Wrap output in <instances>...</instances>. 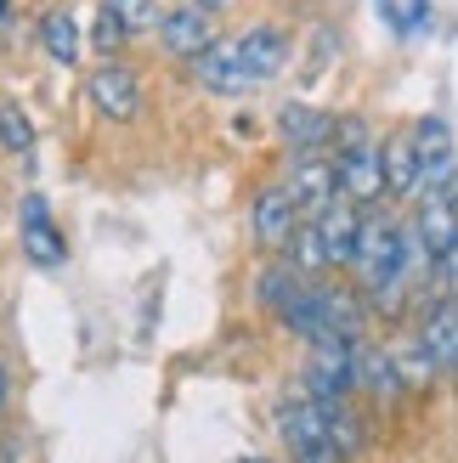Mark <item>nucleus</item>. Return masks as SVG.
<instances>
[{
	"instance_id": "nucleus-1",
	"label": "nucleus",
	"mask_w": 458,
	"mask_h": 463,
	"mask_svg": "<svg viewBox=\"0 0 458 463\" xmlns=\"http://www.w3.org/2000/svg\"><path fill=\"white\" fill-rule=\"evenodd\" d=\"M311 345H317V351H311V367H306L311 396L346 402L351 390H357V339H351V334H323V339H311Z\"/></svg>"
},
{
	"instance_id": "nucleus-2",
	"label": "nucleus",
	"mask_w": 458,
	"mask_h": 463,
	"mask_svg": "<svg viewBox=\"0 0 458 463\" xmlns=\"http://www.w3.org/2000/svg\"><path fill=\"white\" fill-rule=\"evenodd\" d=\"M283 441L301 458H339V441H334V430H329V402L311 396V402L283 407Z\"/></svg>"
},
{
	"instance_id": "nucleus-3",
	"label": "nucleus",
	"mask_w": 458,
	"mask_h": 463,
	"mask_svg": "<svg viewBox=\"0 0 458 463\" xmlns=\"http://www.w3.org/2000/svg\"><path fill=\"white\" fill-rule=\"evenodd\" d=\"M193 62H198L204 90H221V97H238V90L255 85V80H249V68H243V45L238 40H210Z\"/></svg>"
},
{
	"instance_id": "nucleus-4",
	"label": "nucleus",
	"mask_w": 458,
	"mask_h": 463,
	"mask_svg": "<svg viewBox=\"0 0 458 463\" xmlns=\"http://www.w3.org/2000/svg\"><path fill=\"white\" fill-rule=\"evenodd\" d=\"M289 193L301 210H317L323 215L334 193H339V165H329V158H317L311 147H301V158H294V175H289Z\"/></svg>"
},
{
	"instance_id": "nucleus-5",
	"label": "nucleus",
	"mask_w": 458,
	"mask_h": 463,
	"mask_svg": "<svg viewBox=\"0 0 458 463\" xmlns=\"http://www.w3.org/2000/svg\"><path fill=\"white\" fill-rule=\"evenodd\" d=\"M339 193L357 198V203H374L379 193H391V187H385V153L368 147V142L339 153Z\"/></svg>"
},
{
	"instance_id": "nucleus-6",
	"label": "nucleus",
	"mask_w": 458,
	"mask_h": 463,
	"mask_svg": "<svg viewBox=\"0 0 458 463\" xmlns=\"http://www.w3.org/2000/svg\"><path fill=\"white\" fill-rule=\"evenodd\" d=\"M91 102H97V113H108V119H136V113H142V90H136L130 68L108 62V68L91 74Z\"/></svg>"
},
{
	"instance_id": "nucleus-7",
	"label": "nucleus",
	"mask_w": 458,
	"mask_h": 463,
	"mask_svg": "<svg viewBox=\"0 0 458 463\" xmlns=\"http://www.w3.org/2000/svg\"><path fill=\"white\" fill-rule=\"evenodd\" d=\"M414 142H419V158H425V193H447V181H453V130L447 119H419L414 130Z\"/></svg>"
},
{
	"instance_id": "nucleus-8",
	"label": "nucleus",
	"mask_w": 458,
	"mask_h": 463,
	"mask_svg": "<svg viewBox=\"0 0 458 463\" xmlns=\"http://www.w3.org/2000/svg\"><path fill=\"white\" fill-rule=\"evenodd\" d=\"M453 243H458V203L447 193H425V203H419V249L430 260H447Z\"/></svg>"
},
{
	"instance_id": "nucleus-9",
	"label": "nucleus",
	"mask_w": 458,
	"mask_h": 463,
	"mask_svg": "<svg viewBox=\"0 0 458 463\" xmlns=\"http://www.w3.org/2000/svg\"><path fill=\"white\" fill-rule=\"evenodd\" d=\"M317 226H323L329 260H334V266H357V243H362V215H357V198H346V203L334 198Z\"/></svg>"
},
{
	"instance_id": "nucleus-10",
	"label": "nucleus",
	"mask_w": 458,
	"mask_h": 463,
	"mask_svg": "<svg viewBox=\"0 0 458 463\" xmlns=\"http://www.w3.org/2000/svg\"><path fill=\"white\" fill-rule=\"evenodd\" d=\"M419 339L430 345V356H436L442 373H458V299H436V306L425 311Z\"/></svg>"
},
{
	"instance_id": "nucleus-11",
	"label": "nucleus",
	"mask_w": 458,
	"mask_h": 463,
	"mask_svg": "<svg viewBox=\"0 0 458 463\" xmlns=\"http://www.w3.org/2000/svg\"><path fill=\"white\" fill-rule=\"evenodd\" d=\"M379 153H385V187H391L396 198H407V193L425 187V158H419L414 130H407V136H391Z\"/></svg>"
},
{
	"instance_id": "nucleus-12",
	"label": "nucleus",
	"mask_w": 458,
	"mask_h": 463,
	"mask_svg": "<svg viewBox=\"0 0 458 463\" xmlns=\"http://www.w3.org/2000/svg\"><path fill=\"white\" fill-rule=\"evenodd\" d=\"M357 384L379 402H396L402 396V367L391 351H374V345H357Z\"/></svg>"
},
{
	"instance_id": "nucleus-13",
	"label": "nucleus",
	"mask_w": 458,
	"mask_h": 463,
	"mask_svg": "<svg viewBox=\"0 0 458 463\" xmlns=\"http://www.w3.org/2000/svg\"><path fill=\"white\" fill-rule=\"evenodd\" d=\"M210 40H215L210 34V6H181V12L165 17V45L176 57H198Z\"/></svg>"
},
{
	"instance_id": "nucleus-14",
	"label": "nucleus",
	"mask_w": 458,
	"mask_h": 463,
	"mask_svg": "<svg viewBox=\"0 0 458 463\" xmlns=\"http://www.w3.org/2000/svg\"><path fill=\"white\" fill-rule=\"evenodd\" d=\"M238 45H243V68H249V80H255V85L278 74V68H283V52H289L283 34H278V29H266V23H261V29H249Z\"/></svg>"
},
{
	"instance_id": "nucleus-15",
	"label": "nucleus",
	"mask_w": 458,
	"mask_h": 463,
	"mask_svg": "<svg viewBox=\"0 0 458 463\" xmlns=\"http://www.w3.org/2000/svg\"><path fill=\"white\" fill-rule=\"evenodd\" d=\"M294 193L289 187H272V193H261V203H255V232H261V243H289V232H294Z\"/></svg>"
},
{
	"instance_id": "nucleus-16",
	"label": "nucleus",
	"mask_w": 458,
	"mask_h": 463,
	"mask_svg": "<svg viewBox=\"0 0 458 463\" xmlns=\"http://www.w3.org/2000/svg\"><path fill=\"white\" fill-rule=\"evenodd\" d=\"M278 125H283V136H289L294 147H323L329 136H334V119H329L323 108H306V102H289Z\"/></svg>"
},
{
	"instance_id": "nucleus-17",
	"label": "nucleus",
	"mask_w": 458,
	"mask_h": 463,
	"mask_svg": "<svg viewBox=\"0 0 458 463\" xmlns=\"http://www.w3.org/2000/svg\"><path fill=\"white\" fill-rule=\"evenodd\" d=\"M40 40H45V52H52L57 62H74L80 57V23L68 17V12H45L40 17Z\"/></svg>"
},
{
	"instance_id": "nucleus-18",
	"label": "nucleus",
	"mask_w": 458,
	"mask_h": 463,
	"mask_svg": "<svg viewBox=\"0 0 458 463\" xmlns=\"http://www.w3.org/2000/svg\"><path fill=\"white\" fill-rule=\"evenodd\" d=\"M289 260L301 266V271L334 266V260H329V243H323V226H294V232H289Z\"/></svg>"
},
{
	"instance_id": "nucleus-19",
	"label": "nucleus",
	"mask_w": 458,
	"mask_h": 463,
	"mask_svg": "<svg viewBox=\"0 0 458 463\" xmlns=\"http://www.w3.org/2000/svg\"><path fill=\"white\" fill-rule=\"evenodd\" d=\"M23 249H29L34 266H57V260H62V238H57V226L45 221V215L23 221Z\"/></svg>"
},
{
	"instance_id": "nucleus-20",
	"label": "nucleus",
	"mask_w": 458,
	"mask_h": 463,
	"mask_svg": "<svg viewBox=\"0 0 458 463\" xmlns=\"http://www.w3.org/2000/svg\"><path fill=\"white\" fill-rule=\"evenodd\" d=\"M317 299H323V317H329V334H351L362 328V306L346 294V288H317Z\"/></svg>"
},
{
	"instance_id": "nucleus-21",
	"label": "nucleus",
	"mask_w": 458,
	"mask_h": 463,
	"mask_svg": "<svg viewBox=\"0 0 458 463\" xmlns=\"http://www.w3.org/2000/svg\"><path fill=\"white\" fill-rule=\"evenodd\" d=\"M379 17L391 23L396 34H419L425 23H430V0H374Z\"/></svg>"
},
{
	"instance_id": "nucleus-22",
	"label": "nucleus",
	"mask_w": 458,
	"mask_h": 463,
	"mask_svg": "<svg viewBox=\"0 0 458 463\" xmlns=\"http://www.w3.org/2000/svg\"><path fill=\"white\" fill-rule=\"evenodd\" d=\"M396 356V367H402V384H430V373H436V356H430V345L425 339H414V345H402V351H391Z\"/></svg>"
},
{
	"instance_id": "nucleus-23",
	"label": "nucleus",
	"mask_w": 458,
	"mask_h": 463,
	"mask_svg": "<svg viewBox=\"0 0 458 463\" xmlns=\"http://www.w3.org/2000/svg\"><path fill=\"white\" fill-rule=\"evenodd\" d=\"M0 147H6V153H29V147H34V125L23 119L17 102L0 108Z\"/></svg>"
},
{
	"instance_id": "nucleus-24",
	"label": "nucleus",
	"mask_w": 458,
	"mask_h": 463,
	"mask_svg": "<svg viewBox=\"0 0 458 463\" xmlns=\"http://www.w3.org/2000/svg\"><path fill=\"white\" fill-rule=\"evenodd\" d=\"M261 288H266V306H294V299H301L306 294V283H301V277H294V271H266L261 277Z\"/></svg>"
},
{
	"instance_id": "nucleus-25",
	"label": "nucleus",
	"mask_w": 458,
	"mask_h": 463,
	"mask_svg": "<svg viewBox=\"0 0 458 463\" xmlns=\"http://www.w3.org/2000/svg\"><path fill=\"white\" fill-rule=\"evenodd\" d=\"M329 430H334L339 452H357V447H362V424L346 412V402H329Z\"/></svg>"
},
{
	"instance_id": "nucleus-26",
	"label": "nucleus",
	"mask_w": 458,
	"mask_h": 463,
	"mask_svg": "<svg viewBox=\"0 0 458 463\" xmlns=\"http://www.w3.org/2000/svg\"><path fill=\"white\" fill-rule=\"evenodd\" d=\"M130 29H125V17L119 12H113V6H102V17H97V45H102V52H113V45H119Z\"/></svg>"
},
{
	"instance_id": "nucleus-27",
	"label": "nucleus",
	"mask_w": 458,
	"mask_h": 463,
	"mask_svg": "<svg viewBox=\"0 0 458 463\" xmlns=\"http://www.w3.org/2000/svg\"><path fill=\"white\" fill-rule=\"evenodd\" d=\"M108 6L125 17V29H148L153 23V0H108Z\"/></svg>"
},
{
	"instance_id": "nucleus-28",
	"label": "nucleus",
	"mask_w": 458,
	"mask_h": 463,
	"mask_svg": "<svg viewBox=\"0 0 458 463\" xmlns=\"http://www.w3.org/2000/svg\"><path fill=\"white\" fill-rule=\"evenodd\" d=\"M442 271H447V288H453V294H458V243H453V249H447V260H442Z\"/></svg>"
},
{
	"instance_id": "nucleus-29",
	"label": "nucleus",
	"mask_w": 458,
	"mask_h": 463,
	"mask_svg": "<svg viewBox=\"0 0 458 463\" xmlns=\"http://www.w3.org/2000/svg\"><path fill=\"white\" fill-rule=\"evenodd\" d=\"M6 396H12V384H6V367H0V407H6Z\"/></svg>"
},
{
	"instance_id": "nucleus-30",
	"label": "nucleus",
	"mask_w": 458,
	"mask_h": 463,
	"mask_svg": "<svg viewBox=\"0 0 458 463\" xmlns=\"http://www.w3.org/2000/svg\"><path fill=\"white\" fill-rule=\"evenodd\" d=\"M12 17V0H0V23H6Z\"/></svg>"
},
{
	"instance_id": "nucleus-31",
	"label": "nucleus",
	"mask_w": 458,
	"mask_h": 463,
	"mask_svg": "<svg viewBox=\"0 0 458 463\" xmlns=\"http://www.w3.org/2000/svg\"><path fill=\"white\" fill-rule=\"evenodd\" d=\"M198 6H226V0H198Z\"/></svg>"
}]
</instances>
